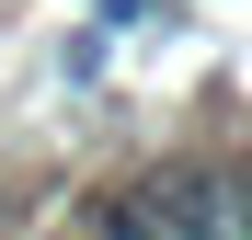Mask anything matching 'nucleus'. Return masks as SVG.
<instances>
[{
    "label": "nucleus",
    "instance_id": "3",
    "mask_svg": "<svg viewBox=\"0 0 252 240\" xmlns=\"http://www.w3.org/2000/svg\"><path fill=\"white\" fill-rule=\"evenodd\" d=\"M241 240H252V194H241Z\"/></svg>",
    "mask_w": 252,
    "mask_h": 240
},
{
    "label": "nucleus",
    "instance_id": "1",
    "mask_svg": "<svg viewBox=\"0 0 252 240\" xmlns=\"http://www.w3.org/2000/svg\"><path fill=\"white\" fill-rule=\"evenodd\" d=\"M149 194V229L160 240H241V194L218 183V172H160V183H138Z\"/></svg>",
    "mask_w": 252,
    "mask_h": 240
},
{
    "label": "nucleus",
    "instance_id": "2",
    "mask_svg": "<svg viewBox=\"0 0 252 240\" xmlns=\"http://www.w3.org/2000/svg\"><path fill=\"white\" fill-rule=\"evenodd\" d=\"M92 240H160L149 229V194H103V206H92Z\"/></svg>",
    "mask_w": 252,
    "mask_h": 240
}]
</instances>
